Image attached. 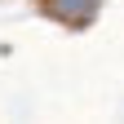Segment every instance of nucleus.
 Masks as SVG:
<instances>
[{"label": "nucleus", "mask_w": 124, "mask_h": 124, "mask_svg": "<svg viewBox=\"0 0 124 124\" xmlns=\"http://www.w3.org/2000/svg\"><path fill=\"white\" fill-rule=\"evenodd\" d=\"M44 9H49L53 18L71 22V27H84V22H93V13H98V0H44Z\"/></svg>", "instance_id": "1"}]
</instances>
